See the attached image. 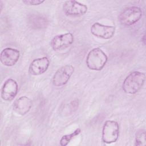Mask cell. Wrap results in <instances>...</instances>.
<instances>
[{
  "mask_svg": "<svg viewBox=\"0 0 146 146\" xmlns=\"http://www.w3.org/2000/svg\"><path fill=\"white\" fill-rule=\"evenodd\" d=\"M145 80V75L140 71L130 73L124 80L122 88L128 94H135L143 87Z\"/></svg>",
  "mask_w": 146,
  "mask_h": 146,
  "instance_id": "1",
  "label": "cell"
},
{
  "mask_svg": "<svg viewBox=\"0 0 146 146\" xmlns=\"http://www.w3.org/2000/svg\"><path fill=\"white\" fill-rule=\"evenodd\" d=\"M108 60V56L100 48L92 49L88 53L86 63L87 67L95 71H100L103 68Z\"/></svg>",
  "mask_w": 146,
  "mask_h": 146,
  "instance_id": "2",
  "label": "cell"
},
{
  "mask_svg": "<svg viewBox=\"0 0 146 146\" xmlns=\"http://www.w3.org/2000/svg\"><path fill=\"white\" fill-rule=\"evenodd\" d=\"M141 17V9L137 6H132L124 9L120 13L119 20L122 25L129 26L137 23Z\"/></svg>",
  "mask_w": 146,
  "mask_h": 146,
  "instance_id": "3",
  "label": "cell"
},
{
  "mask_svg": "<svg viewBox=\"0 0 146 146\" xmlns=\"http://www.w3.org/2000/svg\"><path fill=\"white\" fill-rule=\"evenodd\" d=\"M119 135V125L117 121L107 120L104 122L102 135V140L107 144L116 142Z\"/></svg>",
  "mask_w": 146,
  "mask_h": 146,
  "instance_id": "4",
  "label": "cell"
},
{
  "mask_svg": "<svg viewBox=\"0 0 146 146\" xmlns=\"http://www.w3.org/2000/svg\"><path fill=\"white\" fill-rule=\"evenodd\" d=\"M74 72V67L71 64H66L59 68L54 74L52 82L55 87L65 85Z\"/></svg>",
  "mask_w": 146,
  "mask_h": 146,
  "instance_id": "5",
  "label": "cell"
},
{
  "mask_svg": "<svg viewBox=\"0 0 146 146\" xmlns=\"http://www.w3.org/2000/svg\"><path fill=\"white\" fill-rule=\"evenodd\" d=\"M87 10L86 5L76 1H67L63 5V11L67 16H81L85 14Z\"/></svg>",
  "mask_w": 146,
  "mask_h": 146,
  "instance_id": "6",
  "label": "cell"
},
{
  "mask_svg": "<svg viewBox=\"0 0 146 146\" xmlns=\"http://www.w3.org/2000/svg\"><path fill=\"white\" fill-rule=\"evenodd\" d=\"M74 40L73 34L71 33H67L55 36L50 42V46L54 51H61L70 47Z\"/></svg>",
  "mask_w": 146,
  "mask_h": 146,
  "instance_id": "7",
  "label": "cell"
},
{
  "mask_svg": "<svg viewBox=\"0 0 146 146\" xmlns=\"http://www.w3.org/2000/svg\"><path fill=\"white\" fill-rule=\"evenodd\" d=\"M90 31L93 35L98 38L109 39L113 36L115 27L112 26L104 25L99 22H95L91 26Z\"/></svg>",
  "mask_w": 146,
  "mask_h": 146,
  "instance_id": "8",
  "label": "cell"
},
{
  "mask_svg": "<svg viewBox=\"0 0 146 146\" xmlns=\"http://www.w3.org/2000/svg\"><path fill=\"white\" fill-rule=\"evenodd\" d=\"M18 91L17 82L12 78L7 79L3 84L1 96L3 100L10 102L14 99Z\"/></svg>",
  "mask_w": 146,
  "mask_h": 146,
  "instance_id": "9",
  "label": "cell"
},
{
  "mask_svg": "<svg viewBox=\"0 0 146 146\" xmlns=\"http://www.w3.org/2000/svg\"><path fill=\"white\" fill-rule=\"evenodd\" d=\"M20 56L19 51L15 48L6 47L3 49L0 54L1 63L7 67L14 66L19 60Z\"/></svg>",
  "mask_w": 146,
  "mask_h": 146,
  "instance_id": "10",
  "label": "cell"
},
{
  "mask_svg": "<svg viewBox=\"0 0 146 146\" xmlns=\"http://www.w3.org/2000/svg\"><path fill=\"white\" fill-rule=\"evenodd\" d=\"M50 65V60L46 56L33 60L30 66L29 71L33 75H39L44 73Z\"/></svg>",
  "mask_w": 146,
  "mask_h": 146,
  "instance_id": "11",
  "label": "cell"
},
{
  "mask_svg": "<svg viewBox=\"0 0 146 146\" xmlns=\"http://www.w3.org/2000/svg\"><path fill=\"white\" fill-rule=\"evenodd\" d=\"M32 100L26 96H22L15 100L13 103V111L19 115L27 113L32 107Z\"/></svg>",
  "mask_w": 146,
  "mask_h": 146,
  "instance_id": "12",
  "label": "cell"
},
{
  "mask_svg": "<svg viewBox=\"0 0 146 146\" xmlns=\"http://www.w3.org/2000/svg\"><path fill=\"white\" fill-rule=\"evenodd\" d=\"M28 26L33 29H42L46 28L48 23L47 19L39 14L29 15L27 18Z\"/></svg>",
  "mask_w": 146,
  "mask_h": 146,
  "instance_id": "13",
  "label": "cell"
},
{
  "mask_svg": "<svg viewBox=\"0 0 146 146\" xmlns=\"http://www.w3.org/2000/svg\"><path fill=\"white\" fill-rule=\"evenodd\" d=\"M81 132L80 128H76L73 132L70 134L63 135L60 140L59 144L61 146H66L76 136L79 135Z\"/></svg>",
  "mask_w": 146,
  "mask_h": 146,
  "instance_id": "14",
  "label": "cell"
},
{
  "mask_svg": "<svg viewBox=\"0 0 146 146\" xmlns=\"http://www.w3.org/2000/svg\"><path fill=\"white\" fill-rule=\"evenodd\" d=\"M145 145H146L145 130L143 129H140L136 131L135 134V145L144 146Z\"/></svg>",
  "mask_w": 146,
  "mask_h": 146,
  "instance_id": "15",
  "label": "cell"
},
{
  "mask_svg": "<svg viewBox=\"0 0 146 146\" xmlns=\"http://www.w3.org/2000/svg\"><path fill=\"white\" fill-rule=\"evenodd\" d=\"M22 2L24 3L26 5L29 6H36L41 5L43 2H44V1H40V0H24L22 1Z\"/></svg>",
  "mask_w": 146,
  "mask_h": 146,
  "instance_id": "16",
  "label": "cell"
}]
</instances>
